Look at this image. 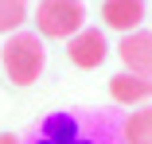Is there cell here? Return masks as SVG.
<instances>
[{
	"mask_svg": "<svg viewBox=\"0 0 152 144\" xmlns=\"http://www.w3.org/2000/svg\"><path fill=\"white\" fill-rule=\"evenodd\" d=\"M0 63H4L8 82H16V86H31V82L43 74V66H47L43 35H39V31H12L8 43L0 47Z\"/></svg>",
	"mask_w": 152,
	"mask_h": 144,
	"instance_id": "2",
	"label": "cell"
},
{
	"mask_svg": "<svg viewBox=\"0 0 152 144\" xmlns=\"http://www.w3.org/2000/svg\"><path fill=\"white\" fill-rule=\"evenodd\" d=\"M86 23V4L82 0H39L35 8V27L43 39H70Z\"/></svg>",
	"mask_w": 152,
	"mask_h": 144,
	"instance_id": "3",
	"label": "cell"
},
{
	"mask_svg": "<svg viewBox=\"0 0 152 144\" xmlns=\"http://www.w3.org/2000/svg\"><path fill=\"white\" fill-rule=\"evenodd\" d=\"M117 55H121V63H125L129 74H144L152 78V31H129V35H121L117 43Z\"/></svg>",
	"mask_w": 152,
	"mask_h": 144,
	"instance_id": "5",
	"label": "cell"
},
{
	"mask_svg": "<svg viewBox=\"0 0 152 144\" xmlns=\"http://www.w3.org/2000/svg\"><path fill=\"white\" fill-rule=\"evenodd\" d=\"M0 144H23L20 136H12V132H0Z\"/></svg>",
	"mask_w": 152,
	"mask_h": 144,
	"instance_id": "10",
	"label": "cell"
},
{
	"mask_svg": "<svg viewBox=\"0 0 152 144\" xmlns=\"http://www.w3.org/2000/svg\"><path fill=\"white\" fill-rule=\"evenodd\" d=\"M121 144H152V105H137L121 117Z\"/></svg>",
	"mask_w": 152,
	"mask_h": 144,
	"instance_id": "8",
	"label": "cell"
},
{
	"mask_svg": "<svg viewBox=\"0 0 152 144\" xmlns=\"http://www.w3.org/2000/svg\"><path fill=\"white\" fill-rule=\"evenodd\" d=\"M144 16H148V4H144V0H105V4H102L105 27H113V31H121V35L137 31V27L144 23Z\"/></svg>",
	"mask_w": 152,
	"mask_h": 144,
	"instance_id": "6",
	"label": "cell"
},
{
	"mask_svg": "<svg viewBox=\"0 0 152 144\" xmlns=\"http://www.w3.org/2000/svg\"><path fill=\"white\" fill-rule=\"evenodd\" d=\"M105 55H109V43H105V35H102V27H82L78 35L66 39V59H70L74 66H82V70L102 66Z\"/></svg>",
	"mask_w": 152,
	"mask_h": 144,
	"instance_id": "4",
	"label": "cell"
},
{
	"mask_svg": "<svg viewBox=\"0 0 152 144\" xmlns=\"http://www.w3.org/2000/svg\"><path fill=\"white\" fill-rule=\"evenodd\" d=\"M121 140V121L109 109L94 113H47L35 125V144H113Z\"/></svg>",
	"mask_w": 152,
	"mask_h": 144,
	"instance_id": "1",
	"label": "cell"
},
{
	"mask_svg": "<svg viewBox=\"0 0 152 144\" xmlns=\"http://www.w3.org/2000/svg\"><path fill=\"white\" fill-rule=\"evenodd\" d=\"M27 23V0H0V35L20 31Z\"/></svg>",
	"mask_w": 152,
	"mask_h": 144,
	"instance_id": "9",
	"label": "cell"
},
{
	"mask_svg": "<svg viewBox=\"0 0 152 144\" xmlns=\"http://www.w3.org/2000/svg\"><path fill=\"white\" fill-rule=\"evenodd\" d=\"M109 94H113V101H117V105H133V109H137V105L152 101V78L121 70V74H113V78H109Z\"/></svg>",
	"mask_w": 152,
	"mask_h": 144,
	"instance_id": "7",
	"label": "cell"
}]
</instances>
